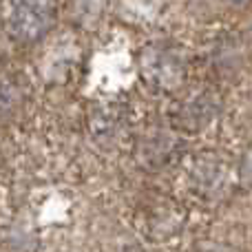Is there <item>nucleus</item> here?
Here are the masks:
<instances>
[{
  "label": "nucleus",
  "mask_w": 252,
  "mask_h": 252,
  "mask_svg": "<svg viewBox=\"0 0 252 252\" xmlns=\"http://www.w3.org/2000/svg\"><path fill=\"white\" fill-rule=\"evenodd\" d=\"M53 25V7L47 0H13L4 16L9 35L18 42L42 38Z\"/></svg>",
  "instance_id": "nucleus-1"
},
{
  "label": "nucleus",
  "mask_w": 252,
  "mask_h": 252,
  "mask_svg": "<svg viewBox=\"0 0 252 252\" xmlns=\"http://www.w3.org/2000/svg\"><path fill=\"white\" fill-rule=\"evenodd\" d=\"M142 69L144 75L151 80V84L161 89L179 87L186 73L184 60L175 49L168 47H151L142 56Z\"/></svg>",
  "instance_id": "nucleus-2"
}]
</instances>
